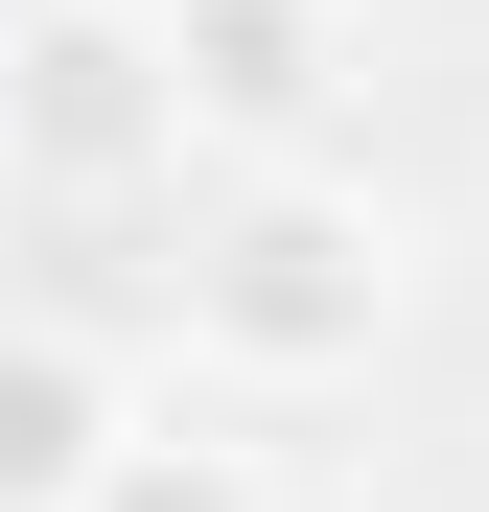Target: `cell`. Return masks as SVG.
<instances>
[{
  "label": "cell",
  "mask_w": 489,
  "mask_h": 512,
  "mask_svg": "<svg viewBox=\"0 0 489 512\" xmlns=\"http://www.w3.org/2000/svg\"><path fill=\"white\" fill-rule=\"evenodd\" d=\"M163 70H187V140L326 163L350 94H373V24H350V0H163Z\"/></svg>",
  "instance_id": "3"
},
{
  "label": "cell",
  "mask_w": 489,
  "mask_h": 512,
  "mask_svg": "<svg viewBox=\"0 0 489 512\" xmlns=\"http://www.w3.org/2000/svg\"><path fill=\"white\" fill-rule=\"evenodd\" d=\"M420 303V233H396L350 163H233V210L187 233V350L233 396H350Z\"/></svg>",
  "instance_id": "1"
},
{
  "label": "cell",
  "mask_w": 489,
  "mask_h": 512,
  "mask_svg": "<svg viewBox=\"0 0 489 512\" xmlns=\"http://www.w3.org/2000/svg\"><path fill=\"white\" fill-rule=\"evenodd\" d=\"M94 466H117V373L0 303V512H94Z\"/></svg>",
  "instance_id": "4"
},
{
  "label": "cell",
  "mask_w": 489,
  "mask_h": 512,
  "mask_svg": "<svg viewBox=\"0 0 489 512\" xmlns=\"http://www.w3.org/2000/svg\"><path fill=\"white\" fill-rule=\"evenodd\" d=\"M94 512H280V466H257V443H210V419H117Z\"/></svg>",
  "instance_id": "5"
},
{
  "label": "cell",
  "mask_w": 489,
  "mask_h": 512,
  "mask_svg": "<svg viewBox=\"0 0 489 512\" xmlns=\"http://www.w3.org/2000/svg\"><path fill=\"white\" fill-rule=\"evenodd\" d=\"M163 163H187L163 0H0V187H47V210H140Z\"/></svg>",
  "instance_id": "2"
}]
</instances>
